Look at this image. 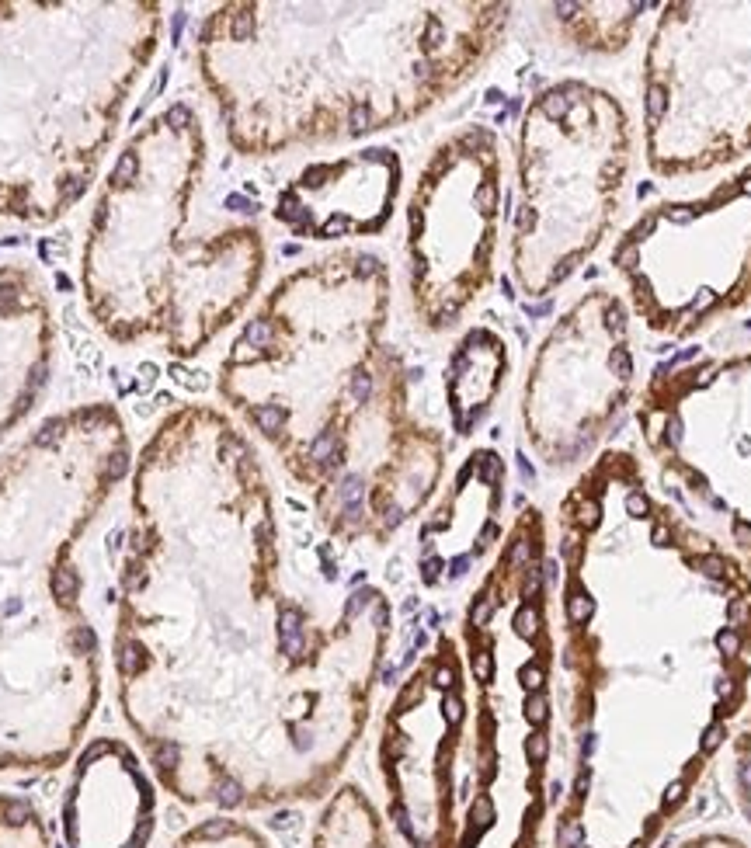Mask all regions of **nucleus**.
<instances>
[{"mask_svg":"<svg viewBox=\"0 0 751 848\" xmlns=\"http://www.w3.org/2000/svg\"><path fill=\"white\" fill-rule=\"evenodd\" d=\"M630 848H644V842H637V845H630Z\"/></svg>","mask_w":751,"mask_h":848,"instance_id":"obj_29","label":"nucleus"},{"mask_svg":"<svg viewBox=\"0 0 751 848\" xmlns=\"http://www.w3.org/2000/svg\"><path fill=\"white\" fill-rule=\"evenodd\" d=\"M132 470L111 403L46 417L0 456V630L84 605L81 543Z\"/></svg>","mask_w":751,"mask_h":848,"instance_id":"obj_3","label":"nucleus"},{"mask_svg":"<svg viewBox=\"0 0 751 848\" xmlns=\"http://www.w3.org/2000/svg\"><path fill=\"white\" fill-rule=\"evenodd\" d=\"M591 612H595V602L588 598V591L570 588V595H567V619L570 623H588Z\"/></svg>","mask_w":751,"mask_h":848,"instance_id":"obj_9","label":"nucleus"},{"mask_svg":"<svg viewBox=\"0 0 751 848\" xmlns=\"http://www.w3.org/2000/svg\"><path fill=\"white\" fill-rule=\"evenodd\" d=\"M574 848H588V845H574Z\"/></svg>","mask_w":751,"mask_h":848,"instance_id":"obj_30","label":"nucleus"},{"mask_svg":"<svg viewBox=\"0 0 751 848\" xmlns=\"http://www.w3.org/2000/svg\"><path fill=\"white\" fill-rule=\"evenodd\" d=\"M160 32V4H0V219L84 198Z\"/></svg>","mask_w":751,"mask_h":848,"instance_id":"obj_2","label":"nucleus"},{"mask_svg":"<svg viewBox=\"0 0 751 848\" xmlns=\"http://www.w3.org/2000/svg\"><path fill=\"white\" fill-rule=\"evenodd\" d=\"M741 782L751 786V765H741Z\"/></svg>","mask_w":751,"mask_h":848,"instance_id":"obj_27","label":"nucleus"},{"mask_svg":"<svg viewBox=\"0 0 751 848\" xmlns=\"http://www.w3.org/2000/svg\"><path fill=\"white\" fill-rule=\"evenodd\" d=\"M56 324L46 279L28 261H0V442L49 386Z\"/></svg>","mask_w":751,"mask_h":848,"instance_id":"obj_6","label":"nucleus"},{"mask_svg":"<svg viewBox=\"0 0 751 848\" xmlns=\"http://www.w3.org/2000/svg\"><path fill=\"white\" fill-rule=\"evenodd\" d=\"M518 681L529 688V695L539 692V688L546 685V671H543V664H525V667L518 671Z\"/></svg>","mask_w":751,"mask_h":848,"instance_id":"obj_10","label":"nucleus"},{"mask_svg":"<svg viewBox=\"0 0 751 848\" xmlns=\"http://www.w3.org/2000/svg\"><path fill=\"white\" fill-rule=\"evenodd\" d=\"M720 741H724V727H720V723H713V727L703 734V751H706V754L717 751V748H720Z\"/></svg>","mask_w":751,"mask_h":848,"instance_id":"obj_19","label":"nucleus"},{"mask_svg":"<svg viewBox=\"0 0 751 848\" xmlns=\"http://www.w3.org/2000/svg\"><path fill=\"white\" fill-rule=\"evenodd\" d=\"M741 188H745V191H748V195H751V178H748V181H745V185H741Z\"/></svg>","mask_w":751,"mask_h":848,"instance_id":"obj_28","label":"nucleus"},{"mask_svg":"<svg viewBox=\"0 0 751 848\" xmlns=\"http://www.w3.org/2000/svg\"><path fill=\"white\" fill-rule=\"evenodd\" d=\"M682 800H685V782H682V779H675V782L664 789V807H678Z\"/></svg>","mask_w":751,"mask_h":848,"instance_id":"obj_18","label":"nucleus"},{"mask_svg":"<svg viewBox=\"0 0 751 848\" xmlns=\"http://www.w3.org/2000/svg\"><path fill=\"white\" fill-rule=\"evenodd\" d=\"M0 848H53L49 824L32 800L0 793Z\"/></svg>","mask_w":751,"mask_h":848,"instance_id":"obj_7","label":"nucleus"},{"mask_svg":"<svg viewBox=\"0 0 751 848\" xmlns=\"http://www.w3.org/2000/svg\"><path fill=\"white\" fill-rule=\"evenodd\" d=\"M205 164L198 111L171 101L125 139L97 188L81 292L118 348L195 359L261 279L258 230L216 226L195 209Z\"/></svg>","mask_w":751,"mask_h":848,"instance_id":"obj_1","label":"nucleus"},{"mask_svg":"<svg viewBox=\"0 0 751 848\" xmlns=\"http://www.w3.org/2000/svg\"><path fill=\"white\" fill-rule=\"evenodd\" d=\"M727 616H731V623H745V616H748V605L745 602H731V609H727Z\"/></svg>","mask_w":751,"mask_h":848,"instance_id":"obj_21","label":"nucleus"},{"mask_svg":"<svg viewBox=\"0 0 751 848\" xmlns=\"http://www.w3.org/2000/svg\"><path fill=\"white\" fill-rule=\"evenodd\" d=\"M546 751H550L546 734H532V737L525 741V754H529V761H532V765H543V761H546Z\"/></svg>","mask_w":751,"mask_h":848,"instance_id":"obj_12","label":"nucleus"},{"mask_svg":"<svg viewBox=\"0 0 751 848\" xmlns=\"http://www.w3.org/2000/svg\"><path fill=\"white\" fill-rule=\"evenodd\" d=\"M101 637L88 612L0 633V775L60 768L101 695Z\"/></svg>","mask_w":751,"mask_h":848,"instance_id":"obj_4","label":"nucleus"},{"mask_svg":"<svg viewBox=\"0 0 751 848\" xmlns=\"http://www.w3.org/2000/svg\"><path fill=\"white\" fill-rule=\"evenodd\" d=\"M696 567H699L706 577H724V574H727V564H724L720 557H699Z\"/></svg>","mask_w":751,"mask_h":848,"instance_id":"obj_16","label":"nucleus"},{"mask_svg":"<svg viewBox=\"0 0 751 848\" xmlns=\"http://www.w3.org/2000/svg\"><path fill=\"white\" fill-rule=\"evenodd\" d=\"M584 793H588V772L577 775V782H574V800H584Z\"/></svg>","mask_w":751,"mask_h":848,"instance_id":"obj_24","label":"nucleus"},{"mask_svg":"<svg viewBox=\"0 0 751 848\" xmlns=\"http://www.w3.org/2000/svg\"><path fill=\"white\" fill-rule=\"evenodd\" d=\"M626 511H630L633 518H647V515H651V501H647L640 490H633V494L626 497Z\"/></svg>","mask_w":751,"mask_h":848,"instance_id":"obj_14","label":"nucleus"},{"mask_svg":"<svg viewBox=\"0 0 751 848\" xmlns=\"http://www.w3.org/2000/svg\"><path fill=\"white\" fill-rule=\"evenodd\" d=\"M581 838H584V828H581V821H567L560 828V848H574L581 845Z\"/></svg>","mask_w":751,"mask_h":848,"instance_id":"obj_13","label":"nucleus"},{"mask_svg":"<svg viewBox=\"0 0 751 848\" xmlns=\"http://www.w3.org/2000/svg\"><path fill=\"white\" fill-rule=\"evenodd\" d=\"M734 539H738L741 546H751V525L738 522V525H734Z\"/></svg>","mask_w":751,"mask_h":848,"instance_id":"obj_23","label":"nucleus"},{"mask_svg":"<svg viewBox=\"0 0 751 848\" xmlns=\"http://www.w3.org/2000/svg\"><path fill=\"white\" fill-rule=\"evenodd\" d=\"M560 793H563L560 782H550V789H546V803H557V800H560Z\"/></svg>","mask_w":751,"mask_h":848,"instance_id":"obj_25","label":"nucleus"},{"mask_svg":"<svg viewBox=\"0 0 751 848\" xmlns=\"http://www.w3.org/2000/svg\"><path fill=\"white\" fill-rule=\"evenodd\" d=\"M717 647L724 651V654H738L741 651V637L734 633V630H724L720 637H717Z\"/></svg>","mask_w":751,"mask_h":848,"instance_id":"obj_17","label":"nucleus"},{"mask_svg":"<svg viewBox=\"0 0 751 848\" xmlns=\"http://www.w3.org/2000/svg\"><path fill=\"white\" fill-rule=\"evenodd\" d=\"M581 751H584V754L595 751V734H584V741H581Z\"/></svg>","mask_w":751,"mask_h":848,"instance_id":"obj_26","label":"nucleus"},{"mask_svg":"<svg viewBox=\"0 0 751 848\" xmlns=\"http://www.w3.org/2000/svg\"><path fill=\"white\" fill-rule=\"evenodd\" d=\"M525 716H529V723H546V716H550V702H546V695H539V692H532L529 695V702H525Z\"/></svg>","mask_w":751,"mask_h":848,"instance_id":"obj_11","label":"nucleus"},{"mask_svg":"<svg viewBox=\"0 0 751 848\" xmlns=\"http://www.w3.org/2000/svg\"><path fill=\"white\" fill-rule=\"evenodd\" d=\"M668 539H671V529H668V525H654L651 543H654V546H668Z\"/></svg>","mask_w":751,"mask_h":848,"instance_id":"obj_22","label":"nucleus"},{"mask_svg":"<svg viewBox=\"0 0 751 848\" xmlns=\"http://www.w3.org/2000/svg\"><path fill=\"white\" fill-rule=\"evenodd\" d=\"M598 515H602V508H598V501H581V511H577V522H581L584 529H591V525H598Z\"/></svg>","mask_w":751,"mask_h":848,"instance_id":"obj_15","label":"nucleus"},{"mask_svg":"<svg viewBox=\"0 0 751 848\" xmlns=\"http://www.w3.org/2000/svg\"><path fill=\"white\" fill-rule=\"evenodd\" d=\"M511 626H515V633H518L522 640H536L539 630H543V616H539V609H536L532 602H525V605H518Z\"/></svg>","mask_w":751,"mask_h":848,"instance_id":"obj_8","label":"nucleus"},{"mask_svg":"<svg viewBox=\"0 0 751 848\" xmlns=\"http://www.w3.org/2000/svg\"><path fill=\"white\" fill-rule=\"evenodd\" d=\"M67 848H143L153 835V789L125 744L104 741L77 761L63 803Z\"/></svg>","mask_w":751,"mask_h":848,"instance_id":"obj_5","label":"nucleus"},{"mask_svg":"<svg viewBox=\"0 0 751 848\" xmlns=\"http://www.w3.org/2000/svg\"><path fill=\"white\" fill-rule=\"evenodd\" d=\"M612 369H616L619 376H630V355H626V352H616V355H612Z\"/></svg>","mask_w":751,"mask_h":848,"instance_id":"obj_20","label":"nucleus"}]
</instances>
